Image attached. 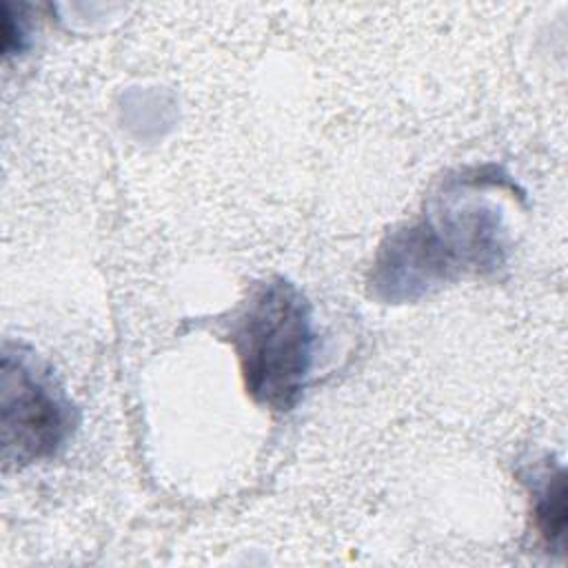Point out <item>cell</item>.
<instances>
[{
  "mask_svg": "<svg viewBox=\"0 0 568 568\" xmlns=\"http://www.w3.org/2000/svg\"><path fill=\"white\" fill-rule=\"evenodd\" d=\"M499 184L504 180L486 169L446 178L419 220L382 240L368 273L371 293L388 304L417 302L462 275L495 273L508 253L504 211L490 200Z\"/></svg>",
  "mask_w": 568,
  "mask_h": 568,
  "instance_id": "6da1fadb",
  "label": "cell"
},
{
  "mask_svg": "<svg viewBox=\"0 0 568 568\" xmlns=\"http://www.w3.org/2000/svg\"><path fill=\"white\" fill-rule=\"evenodd\" d=\"M248 397L273 413H288L306 388L315 333L311 304L284 277L257 282L229 324Z\"/></svg>",
  "mask_w": 568,
  "mask_h": 568,
  "instance_id": "7a4b0ae2",
  "label": "cell"
},
{
  "mask_svg": "<svg viewBox=\"0 0 568 568\" xmlns=\"http://www.w3.org/2000/svg\"><path fill=\"white\" fill-rule=\"evenodd\" d=\"M2 459L29 466L55 457L78 426V410L51 371L22 344L2 348Z\"/></svg>",
  "mask_w": 568,
  "mask_h": 568,
  "instance_id": "3957f363",
  "label": "cell"
},
{
  "mask_svg": "<svg viewBox=\"0 0 568 568\" xmlns=\"http://www.w3.org/2000/svg\"><path fill=\"white\" fill-rule=\"evenodd\" d=\"M532 501V519L548 548L564 546L566 530V470L561 464L539 462L524 475Z\"/></svg>",
  "mask_w": 568,
  "mask_h": 568,
  "instance_id": "277c9868",
  "label": "cell"
},
{
  "mask_svg": "<svg viewBox=\"0 0 568 568\" xmlns=\"http://www.w3.org/2000/svg\"><path fill=\"white\" fill-rule=\"evenodd\" d=\"M2 9H4V44H2V51H4V55L22 53L24 47H27V38H29L27 20L20 18V16L13 18L7 2L2 4Z\"/></svg>",
  "mask_w": 568,
  "mask_h": 568,
  "instance_id": "5b68a950",
  "label": "cell"
}]
</instances>
